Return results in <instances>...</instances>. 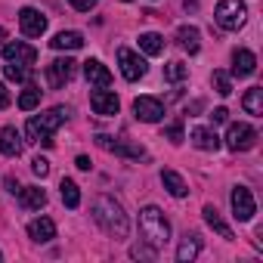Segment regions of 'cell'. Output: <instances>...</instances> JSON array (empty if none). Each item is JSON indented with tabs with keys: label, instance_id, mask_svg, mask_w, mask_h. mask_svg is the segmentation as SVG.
Returning a JSON list of instances; mask_svg holds the SVG:
<instances>
[{
	"label": "cell",
	"instance_id": "4dcf8cb0",
	"mask_svg": "<svg viewBox=\"0 0 263 263\" xmlns=\"http://www.w3.org/2000/svg\"><path fill=\"white\" fill-rule=\"evenodd\" d=\"M211 81H214V90H217L220 96H229V93H232V81H229V74H226V71H220V68H217Z\"/></svg>",
	"mask_w": 263,
	"mask_h": 263
},
{
	"label": "cell",
	"instance_id": "2e32d148",
	"mask_svg": "<svg viewBox=\"0 0 263 263\" xmlns=\"http://www.w3.org/2000/svg\"><path fill=\"white\" fill-rule=\"evenodd\" d=\"M257 71V59L251 50H235L232 53V74L235 78H251Z\"/></svg>",
	"mask_w": 263,
	"mask_h": 263
},
{
	"label": "cell",
	"instance_id": "3957f363",
	"mask_svg": "<svg viewBox=\"0 0 263 263\" xmlns=\"http://www.w3.org/2000/svg\"><path fill=\"white\" fill-rule=\"evenodd\" d=\"M140 232H143V238H146L152 248H164V245L171 241V223H167V217L161 214V208L146 204V208L140 211Z\"/></svg>",
	"mask_w": 263,
	"mask_h": 263
},
{
	"label": "cell",
	"instance_id": "ba28073f",
	"mask_svg": "<svg viewBox=\"0 0 263 263\" xmlns=\"http://www.w3.org/2000/svg\"><path fill=\"white\" fill-rule=\"evenodd\" d=\"M4 59L13 62V65H25V68H31V65L37 62V50H34L31 44H25V41H10V44L4 47Z\"/></svg>",
	"mask_w": 263,
	"mask_h": 263
},
{
	"label": "cell",
	"instance_id": "5b68a950",
	"mask_svg": "<svg viewBox=\"0 0 263 263\" xmlns=\"http://www.w3.org/2000/svg\"><path fill=\"white\" fill-rule=\"evenodd\" d=\"M254 143H257V130L251 127V124H229V130H226V149L229 152H248V149H254Z\"/></svg>",
	"mask_w": 263,
	"mask_h": 263
},
{
	"label": "cell",
	"instance_id": "9a60e30c",
	"mask_svg": "<svg viewBox=\"0 0 263 263\" xmlns=\"http://www.w3.org/2000/svg\"><path fill=\"white\" fill-rule=\"evenodd\" d=\"M0 152H4L7 158H19L22 155V137L16 127H4L0 130Z\"/></svg>",
	"mask_w": 263,
	"mask_h": 263
},
{
	"label": "cell",
	"instance_id": "f35d334b",
	"mask_svg": "<svg viewBox=\"0 0 263 263\" xmlns=\"http://www.w3.org/2000/svg\"><path fill=\"white\" fill-rule=\"evenodd\" d=\"M0 41H7V31H4V28H0Z\"/></svg>",
	"mask_w": 263,
	"mask_h": 263
},
{
	"label": "cell",
	"instance_id": "d4e9b609",
	"mask_svg": "<svg viewBox=\"0 0 263 263\" xmlns=\"http://www.w3.org/2000/svg\"><path fill=\"white\" fill-rule=\"evenodd\" d=\"M140 50L146 56H161L164 53V37L158 31H146V34H140Z\"/></svg>",
	"mask_w": 263,
	"mask_h": 263
},
{
	"label": "cell",
	"instance_id": "e0dca14e",
	"mask_svg": "<svg viewBox=\"0 0 263 263\" xmlns=\"http://www.w3.org/2000/svg\"><path fill=\"white\" fill-rule=\"evenodd\" d=\"M84 74L93 87H111V71L99 62V59H87L84 62Z\"/></svg>",
	"mask_w": 263,
	"mask_h": 263
},
{
	"label": "cell",
	"instance_id": "cb8c5ba5",
	"mask_svg": "<svg viewBox=\"0 0 263 263\" xmlns=\"http://www.w3.org/2000/svg\"><path fill=\"white\" fill-rule=\"evenodd\" d=\"M19 198H22V204H25L28 211H41V208L47 204V192H44L41 186H25V189H19Z\"/></svg>",
	"mask_w": 263,
	"mask_h": 263
},
{
	"label": "cell",
	"instance_id": "4fadbf2b",
	"mask_svg": "<svg viewBox=\"0 0 263 263\" xmlns=\"http://www.w3.org/2000/svg\"><path fill=\"white\" fill-rule=\"evenodd\" d=\"M90 105H93V111H96V115H102V118H111V115H118V108H121V99H118L111 90L99 87V90H93V93H90Z\"/></svg>",
	"mask_w": 263,
	"mask_h": 263
},
{
	"label": "cell",
	"instance_id": "44dd1931",
	"mask_svg": "<svg viewBox=\"0 0 263 263\" xmlns=\"http://www.w3.org/2000/svg\"><path fill=\"white\" fill-rule=\"evenodd\" d=\"M161 183H164V189H167L174 198H186V195H189V186H186V180H183L177 171H161Z\"/></svg>",
	"mask_w": 263,
	"mask_h": 263
},
{
	"label": "cell",
	"instance_id": "ffe728a7",
	"mask_svg": "<svg viewBox=\"0 0 263 263\" xmlns=\"http://www.w3.org/2000/svg\"><path fill=\"white\" fill-rule=\"evenodd\" d=\"M198 251H201V238L195 232H186L183 241H180V248H177V260L180 263H192L198 257Z\"/></svg>",
	"mask_w": 263,
	"mask_h": 263
},
{
	"label": "cell",
	"instance_id": "9c48e42d",
	"mask_svg": "<svg viewBox=\"0 0 263 263\" xmlns=\"http://www.w3.org/2000/svg\"><path fill=\"white\" fill-rule=\"evenodd\" d=\"M74 65H78V62L68 59V56H65V59H53V62L47 65V84H50L53 90L65 87V84L74 78Z\"/></svg>",
	"mask_w": 263,
	"mask_h": 263
},
{
	"label": "cell",
	"instance_id": "52a82bcc",
	"mask_svg": "<svg viewBox=\"0 0 263 263\" xmlns=\"http://www.w3.org/2000/svg\"><path fill=\"white\" fill-rule=\"evenodd\" d=\"M118 65H121V74H124L127 81H140V78H146V71H149L146 59H143L140 53H134V50H127V47L118 50Z\"/></svg>",
	"mask_w": 263,
	"mask_h": 263
},
{
	"label": "cell",
	"instance_id": "d6986e66",
	"mask_svg": "<svg viewBox=\"0 0 263 263\" xmlns=\"http://www.w3.org/2000/svg\"><path fill=\"white\" fill-rule=\"evenodd\" d=\"M192 143H195V149H201V152H217V149H220V137L214 134L211 127H195V130H192Z\"/></svg>",
	"mask_w": 263,
	"mask_h": 263
},
{
	"label": "cell",
	"instance_id": "d590c367",
	"mask_svg": "<svg viewBox=\"0 0 263 263\" xmlns=\"http://www.w3.org/2000/svg\"><path fill=\"white\" fill-rule=\"evenodd\" d=\"M211 121H214V124H226V121H229V111L220 105V108H214V111H211Z\"/></svg>",
	"mask_w": 263,
	"mask_h": 263
},
{
	"label": "cell",
	"instance_id": "5bb4252c",
	"mask_svg": "<svg viewBox=\"0 0 263 263\" xmlns=\"http://www.w3.org/2000/svg\"><path fill=\"white\" fill-rule=\"evenodd\" d=\"M28 238L31 241H53L56 238V223L50 220V217H37V220H31L28 223Z\"/></svg>",
	"mask_w": 263,
	"mask_h": 263
},
{
	"label": "cell",
	"instance_id": "8992f818",
	"mask_svg": "<svg viewBox=\"0 0 263 263\" xmlns=\"http://www.w3.org/2000/svg\"><path fill=\"white\" fill-rule=\"evenodd\" d=\"M229 201H232V217H235L238 223L254 220V214H257V201H254V195H251L248 186H235Z\"/></svg>",
	"mask_w": 263,
	"mask_h": 263
},
{
	"label": "cell",
	"instance_id": "ac0fdd59",
	"mask_svg": "<svg viewBox=\"0 0 263 263\" xmlns=\"http://www.w3.org/2000/svg\"><path fill=\"white\" fill-rule=\"evenodd\" d=\"M177 44L186 50V53H198L201 50V31L195 25H180L177 28Z\"/></svg>",
	"mask_w": 263,
	"mask_h": 263
},
{
	"label": "cell",
	"instance_id": "836d02e7",
	"mask_svg": "<svg viewBox=\"0 0 263 263\" xmlns=\"http://www.w3.org/2000/svg\"><path fill=\"white\" fill-rule=\"evenodd\" d=\"M68 4H71V7H74L78 13H90V10H93V7L99 4V0H68Z\"/></svg>",
	"mask_w": 263,
	"mask_h": 263
},
{
	"label": "cell",
	"instance_id": "4316f807",
	"mask_svg": "<svg viewBox=\"0 0 263 263\" xmlns=\"http://www.w3.org/2000/svg\"><path fill=\"white\" fill-rule=\"evenodd\" d=\"M59 192H62L65 208H78V204H81V189H78L74 180H62V183H59Z\"/></svg>",
	"mask_w": 263,
	"mask_h": 263
},
{
	"label": "cell",
	"instance_id": "d6a6232c",
	"mask_svg": "<svg viewBox=\"0 0 263 263\" xmlns=\"http://www.w3.org/2000/svg\"><path fill=\"white\" fill-rule=\"evenodd\" d=\"M31 171H34V177L44 180V177L50 174V161H47V158H34V161H31Z\"/></svg>",
	"mask_w": 263,
	"mask_h": 263
},
{
	"label": "cell",
	"instance_id": "ab89813d",
	"mask_svg": "<svg viewBox=\"0 0 263 263\" xmlns=\"http://www.w3.org/2000/svg\"><path fill=\"white\" fill-rule=\"evenodd\" d=\"M0 257H4V254H0Z\"/></svg>",
	"mask_w": 263,
	"mask_h": 263
},
{
	"label": "cell",
	"instance_id": "f546056e",
	"mask_svg": "<svg viewBox=\"0 0 263 263\" xmlns=\"http://www.w3.org/2000/svg\"><path fill=\"white\" fill-rule=\"evenodd\" d=\"M4 74H7L10 81H16V84H25V81L31 78V68H25V65H13V62H7V65H4Z\"/></svg>",
	"mask_w": 263,
	"mask_h": 263
},
{
	"label": "cell",
	"instance_id": "30bf717a",
	"mask_svg": "<svg viewBox=\"0 0 263 263\" xmlns=\"http://www.w3.org/2000/svg\"><path fill=\"white\" fill-rule=\"evenodd\" d=\"M96 146L99 149H105V152H115V155H124V158H146V149L143 146H134V143H124V140H115V137H105V134H99L96 137Z\"/></svg>",
	"mask_w": 263,
	"mask_h": 263
},
{
	"label": "cell",
	"instance_id": "7c38bea8",
	"mask_svg": "<svg viewBox=\"0 0 263 263\" xmlns=\"http://www.w3.org/2000/svg\"><path fill=\"white\" fill-rule=\"evenodd\" d=\"M134 115H137L140 121H146V124H158V121L164 118V102L155 99V96H140V99L134 102Z\"/></svg>",
	"mask_w": 263,
	"mask_h": 263
},
{
	"label": "cell",
	"instance_id": "8fae6325",
	"mask_svg": "<svg viewBox=\"0 0 263 263\" xmlns=\"http://www.w3.org/2000/svg\"><path fill=\"white\" fill-rule=\"evenodd\" d=\"M19 28H22L25 37H41L47 31V16L41 10H34V7H25L19 13Z\"/></svg>",
	"mask_w": 263,
	"mask_h": 263
},
{
	"label": "cell",
	"instance_id": "f1b7e54d",
	"mask_svg": "<svg viewBox=\"0 0 263 263\" xmlns=\"http://www.w3.org/2000/svg\"><path fill=\"white\" fill-rule=\"evenodd\" d=\"M186 74H189V65H183V62H167L164 65V81H171V84L186 81Z\"/></svg>",
	"mask_w": 263,
	"mask_h": 263
},
{
	"label": "cell",
	"instance_id": "277c9868",
	"mask_svg": "<svg viewBox=\"0 0 263 263\" xmlns=\"http://www.w3.org/2000/svg\"><path fill=\"white\" fill-rule=\"evenodd\" d=\"M214 19H217L220 28H226V31H238V28L248 22V7L241 4V0H220Z\"/></svg>",
	"mask_w": 263,
	"mask_h": 263
},
{
	"label": "cell",
	"instance_id": "74e56055",
	"mask_svg": "<svg viewBox=\"0 0 263 263\" xmlns=\"http://www.w3.org/2000/svg\"><path fill=\"white\" fill-rule=\"evenodd\" d=\"M74 164H78L81 171H90V158H87V155H78V161H74Z\"/></svg>",
	"mask_w": 263,
	"mask_h": 263
},
{
	"label": "cell",
	"instance_id": "60d3db41",
	"mask_svg": "<svg viewBox=\"0 0 263 263\" xmlns=\"http://www.w3.org/2000/svg\"><path fill=\"white\" fill-rule=\"evenodd\" d=\"M124 4H127V0H124Z\"/></svg>",
	"mask_w": 263,
	"mask_h": 263
},
{
	"label": "cell",
	"instance_id": "484cf974",
	"mask_svg": "<svg viewBox=\"0 0 263 263\" xmlns=\"http://www.w3.org/2000/svg\"><path fill=\"white\" fill-rule=\"evenodd\" d=\"M241 105H245V111H248V115L260 118V115H263V90H260V87H251V90L245 93Z\"/></svg>",
	"mask_w": 263,
	"mask_h": 263
},
{
	"label": "cell",
	"instance_id": "7402d4cb",
	"mask_svg": "<svg viewBox=\"0 0 263 263\" xmlns=\"http://www.w3.org/2000/svg\"><path fill=\"white\" fill-rule=\"evenodd\" d=\"M201 214H204V223H208L217 235H223V238H235V235H232V229L226 226V220L220 217V211H217L214 204H204V211H201Z\"/></svg>",
	"mask_w": 263,
	"mask_h": 263
},
{
	"label": "cell",
	"instance_id": "e575fe53",
	"mask_svg": "<svg viewBox=\"0 0 263 263\" xmlns=\"http://www.w3.org/2000/svg\"><path fill=\"white\" fill-rule=\"evenodd\" d=\"M155 251H158V248H152V245H149V248H143V245H137L134 251H130V254H134V257H146V260H152V257H155Z\"/></svg>",
	"mask_w": 263,
	"mask_h": 263
},
{
	"label": "cell",
	"instance_id": "6da1fadb",
	"mask_svg": "<svg viewBox=\"0 0 263 263\" xmlns=\"http://www.w3.org/2000/svg\"><path fill=\"white\" fill-rule=\"evenodd\" d=\"M93 220H96V223L102 226V232L111 235V238H127V232H130V220H127L124 208H121L111 195H99V198L93 201Z\"/></svg>",
	"mask_w": 263,
	"mask_h": 263
},
{
	"label": "cell",
	"instance_id": "1f68e13d",
	"mask_svg": "<svg viewBox=\"0 0 263 263\" xmlns=\"http://www.w3.org/2000/svg\"><path fill=\"white\" fill-rule=\"evenodd\" d=\"M164 137H167L174 146H180V143H183V124H180V121H177V124H171V127L164 130Z\"/></svg>",
	"mask_w": 263,
	"mask_h": 263
},
{
	"label": "cell",
	"instance_id": "7a4b0ae2",
	"mask_svg": "<svg viewBox=\"0 0 263 263\" xmlns=\"http://www.w3.org/2000/svg\"><path fill=\"white\" fill-rule=\"evenodd\" d=\"M68 121V108L65 105H56V108H50V111H44V115H34L31 121H28V127H25V134H28V140L31 143H41V146H53V134Z\"/></svg>",
	"mask_w": 263,
	"mask_h": 263
},
{
	"label": "cell",
	"instance_id": "603a6c76",
	"mask_svg": "<svg viewBox=\"0 0 263 263\" xmlns=\"http://www.w3.org/2000/svg\"><path fill=\"white\" fill-rule=\"evenodd\" d=\"M53 50H81L84 47V34L81 31H59L53 41H50Z\"/></svg>",
	"mask_w": 263,
	"mask_h": 263
},
{
	"label": "cell",
	"instance_id": "8d00e7d4",
	"mask_svg": "<svg viewBox=\"0 0 263 263\" xmlns=\"http://www.w3.org/2000/svg\"><path fill=\"white\" fill-rule=\"evenodd\" d=\"M7 105H10V90L0 84V108H7Z\"/></svg>",
	"mask_w": 263,
	"mask_h": 263
},
{
	"label": "cell",
	"instance_id": "83f0119b",
	"mask_svg": "<svg viewBox=\"0 0 263 263\" xmlns=\"http://www.w3.org/2000/svg\"><path fill=\"white\" fill-rule=\"evenodd\" d=\"M37 102H41V87L28 84V87L22 90V96H19V108H22V111H31V108H37Z\"/></svg>",
	"mask_w": 263,
	"mask_h": 263
}]
</instances>
